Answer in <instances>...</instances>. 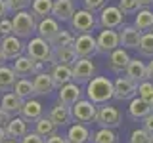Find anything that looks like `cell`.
<instances>
[{
	"label": "cell",
	"instance_id": "1",
	"mask_svg": "<svg viewBox=\"0 0 153 143\" xmlns=\"http://www.w3.org/2000/svg\"><path fill=\"white\" fill-rule=\"evenodd\" d=\"M86 99L96 105H105L113 99V80L107 76H94L86 84Z\"/></svg>",
	"mask_w": 153,
	"mask_h": 143
},
{
	"label": "cell",
	"instance_id": "2",
	"mask_svg": "<svg viewBox=\"0 0 153 143\" xmlns=\"http://www.w3.org/2000/svg\"><path fill=\"white\" fill-rule=\"evenodd\" d=\"M25 55H29L35 61H40V63L54 65V46L40 36L29 38V42L25 44Z\"/></svg>",
	"mask_w": 153,
	"mask_h": 143
},
{
	"label": "cell",
	"instance_id": "3",
	"mask_svg": "<svg viewBox=\"0 0 153 143\" xmlns=\"http://www.w3.org/2000/svg\"><path fill=\"white\" fill-rule=\"evenodd\" d=\"M36 17L33 15L29 10H21L16 12L12 17V35H16L17 38H31L36 32Z\"/></svg>",
	"mask_w": 153,
	"mask_h": 143
},
{
	"label": "cell",
	"instance_id": "4",
	"mask_svg": "<svg viewBox=\"0 0 153 143\" xmlns=\"http://www.w3.org/2000/svg\"><path fill=\"white\" fill-rule=\"evenodd\" d=\"M71 23V31L75 35H84V32H92L96 27H98V19H96V13L88 12V10H75V13L69 19Z\"/></svg>",
	"mask_w": 153,
	"mask_h": 143
},
{
	"label": "cell",
	"instance_id": "5",
	"mask_svg": "<svg viewBox=\"0 0 153 143\" xmlns=\"http://www.w3.org/2000/svg\"><path fill=\"white\" fill-rule=\"evenodd\" d=\"M96 114H98V105L92 103L90 99H79L73 107H71V116H73L75 122L79 124H88L96 122Z\"/></svg>",
	"mask_w": 153,
	"mask_h": 143
},
{
	"label": "cell",
	"instance_id": "6",
	"mask_svg": "<svg viewBox=\"0 0 153 143\" xmlns=\"http://www.w3.org/2000/svg\"><path fill=\"white\" fill-rule=\"evenodd\" d=\"M123 122V114L117 107L105 103V105H98V114H96V124H100V128H119Z\"/></svg>",
	"mask_w": 153,
	"mask_h": 143
},
{
	"label": "cell",
	"instance_id": "7",
	"mask_svg": "<svg viewBox=\"0 0 153 143\" xmlns=\"http://www.w3.org/2000/svg\"><path fill=\"white\" fill-rule=\"evenodd\" d=\"M75 84H88L96 74V65L92 63V57H79L71 67Z\"/></svg>",
	"mask_w": 153,
	"mask_h": 143
},
{
	"label": "cell",
	"instance_id": "8",
	"mask_svg": "<svg viewBox=\"0 0 153 143\" xmlns=\"http://www.w3.org/2000/svg\"><path fill=\"white\" fill-rule=\"evenodd\" d=\"M138 95V84L128 76H117L113 80V99L117 101H130Z\"/></svg>",
	"mask_w": 153,
	"mask_h": 143
},
{
	"label": "cell",
	"instance_id": "9",
	"mask_svg": "<svg viewBox=\"0 0 153 143\" xmlns=\"http://www.w3.org/2000/svg\"><path fill=\"white\" fill-rule=\"evenodd\" d=\"M42 67H44V63H40V61H35L31 59L29 55H19L13 59V73L17 74V78H27V76H35L38 73H42Z\"/></svg>",
	"mask_w": 153,
	"mask_h": 143
},
{
	"label": "cell",
	"instance_id": "10",
	"mask_svg": "<svg viewBox=\"0 0 153 143\" xmlns=\"http://www.w3.org/2000/svg\"><path fill=\"white\" fill-rule=\"evenodd\" d=\"M96 44H98V54L109 55L113 50L121 48L119 31H117V29H103V31L96 36Z\"/></svg>",
	"mask_w": 153,
	"mask_h": 143
},
{
	"label": "cell",
	"instance_id": "11",
	"mask_svg": "<svg viewBox=\"0 0 153 143\" xmlns=\"http://www.w3.org/2000/svg\"><path fill=\"white\" fill-rule=\"evenodd\" d=\"M0 52H2V55L6 57L8 61H13L16 57L25 54V44H23V40L17 38L16 35H10V36L0 38Z\"/></svg>",
	"mask_w": 153,
	"mask_h": 143
},
{
	"label": "cell",
	"instance_id": "12",
	"mask_svg": "<svg viewBox=\"0 0 153 143\" xmlns=\"http://www.w3.org/2000/svg\"><path fill=\"white\" fill-rule=\"evenodd\" d=\"M124 23V13L117 6H105L100 12L98 25L102 29H119Z\"/></svg>",
	"mask_w": 153,
	"mask_h": 143
},
{
	"label": "cell",
	"instance_id": "13",
	"mask_svg": "<svg viewBox=\"0 0 153 143\" xmlns=\"http://www.w3.org/2000/svg\"><path fill=\"white\" fill-rule=\"evenodd\" d=\"M76 57H92L98 54V44L96 38L92 36V32H84L75 38V46H73Z\"/></svg>",
	"mask_w": 153,
	"mask_h": 143
},
{
	"label": "cell",
	"instance_id": "14",
	"mask_svg": "<svg viewBox=\"0 0 153 143\" xmlns=\"http://www.w3.org/2000/svg\"><path fill=\"white\" fill-rule=\"evenodd\" d=\"M61 27H59V21L57 19H54L52 15H48L44 19H38L36 23V32L40 38H44V40H48L50 44H54V40L57 38V35H59Z\"/></svg>",
	"mask_w": 153,
	"mask_h": 143
},
{
	"label": "cell",
	"instance_id": "15",
	"mask_svg": "<svg viewBox=\"0 0 153 143\" xmlns=\"http://www.w3.org/2000/svg\"><path fill=\"white\" fill-rule=\"evenodd\" d=\"M117 31H119V38H121V46L124 50H138V44H140V38H142V31H138L134 25H124V23Z\"/></svg>",
	"mask_w": 153,
	"mask_h": 143
},
{
	"label": "cell",
	"instance_id": "16",
	"mask_svg": "<svg viewBox=\"0 0 153 143\" xmlns=\"http://www.w3.org/2000/svg\"><path fill=\"white\" fill-rule=\"evenodd\" d=\"M132 57L128 55V52L124 50V48H117V50H113L111 54H109V69L113 71L115 74H123L124 71H126L128 63H130Z\"/></svg>",
	"mask_w": 153,
	"mask_h": 143
},
{
	"label": "cell",
	"instance_id": "17",
	"mask_svg": "<svg viewBox=\"0 0 153 143\" xmlns=\"http://www.w3.org/2000/svg\"><path fill=\"white\" fill-rule=\"evenodd\" d=\"M79 99H82V90H80L79 84L69 82V84H65V86L59 88V95H57V101L59 103L67 105V107H73Z\"/></svg>",
	"mask_w": 153,
	"mask_h": 143
},
{
	"label": "cell",
	"instance_id": "18",
	"mask_svg": "<svg viewBox=\"0 0 153 143\" xmlns=\"http://www.w3.org/2000/svg\"><path fill=\"white\" fill-rule=\"evenodd\" d=\"M42 113H44L42 103L38 101V99L31 97V99H25V101H23V107H21L19 116H21L23 120H27V122H36L38 118L42 116Z\"/></svg>",
	"mask_w": 153,
	"mask_h": 143
},
{
	"label": "cell",
	"instance_id": "19",
	"mask_svg": "<svg viewBox=\"0 0 153 143\" xmlns=\"http://www.w3.org/2000/svg\"><path fill=\"white\" fill-rule=\"evenodd\" d=\"M92 139V132L88 130V126H84V124H71L69 130L65 133V141L67 143H90Z\"/></svg>",
	"mask_w": 153,
	"mask_h": 143
},
{
	"label": "cell",
	"instance_id": "20",
	"mask_svg": "<svg viewBox=\"0 0 153 143\" xmlns=\"http://www.w3.org/2000/svg\"><path fill=\"white\" fill-rule=\"evenodd\" d=\"M48 116H50L52 120L57 124V128H59V126H69V124L73 122V116H71V107H67V105L59 103V101L52 105Z\"/></svg>",
	"mask_w": 153,
	"mask_h": 143
},
{
	"label": "cell",
	"instance_id": "21",
	"mask_svg": "<svg viewBox=\"0 0 153 143\" xmlns=\"http://www.w3.org/2000/svg\"><path fill=\"white\" fill-rule=\"evenodd\" d=\"M50 76L54 80V86L57 90L61 86L73 82V73H71V67L69 65H61V63H54L52 65V71H50Z\"/></svg>",
	"mask_w": 153,
	"mask_h": 143
},
{
	"label": "cell",
	"instance_id": "22",
	"mask_svg": "<svg viewBox=\"0 0 153 143\" xmlns=\"http://www.w3.org/2000/svg\"><path fill=\"white\" fill-rule=\"evenodd\" d=\"M75 13V2L73 0H54L52 6V17L57 21H69Z\"/></svg>",
	"mask_w": 153,
	"mask_h": 143
},
{
	"label": "cell",
	"instance_id": "23",
	"mask_svg": "<svg viewBox=\"0 0 153 143\" xmlns=\"http://www.w3.org/2000/svg\"><path fill=\"white\" fill-rule=\"evenodd\" d=\"M149 113H151V107H149L147 101H143L138 95L130 99V103H128V116H130L132 120H143Z\"/></svg>",
	"mask_w": 153,
	"mask_h": 143
},
{
	"label": "cell",
	"instance_id": "24",
	"mask_svg": "<svg viewBox=\"0 0 153 143\" xmlns=\"http://www.w3.org/2000/svg\"><path fill=\"white\" fill-rule=\"evenodd\" d=\"M33 88H35V95H48L50 92H54V80H52L50 73H38L35 74V78H33Z\"/></svg>",
	"mask_w": 153,
	"mask_h": 143
},
{
	"label": "cell",
	"instance_id": "25",
	"mask_svg": "<svg viewBox=\"0 0 153 143\" xmlns=\"http://www.w3.org/2000/svg\"><path fill=\"white\" fill-rule=\"evenodd\" d=\"M29 132V128H27V120H23L21 116H12V120H10L6 124V136H8V139H21L23 136Z\"/></svg>",
	"mask_w": 153,
	"mask_h": 143
},
{
	"label": "cell",
	"instance_id": "26",
	"mask_svg": "<svg viewBox=\"0 0 153 143\" xmlns=\"http://www.w3.org/2000/svg\"><path fill=\"white\" fill-rule=\"evenodd\" d=\"M124 76H128V78L134 80L136 84L147 80V76H146V63L140 61L138 57H132L130 63H128V67H126V71H124Z\"/></svg>",
	"mask_w": 153,
	"mask_h": 143
},
{
	"label": "cell",
	"instance_id": "27",
	"mask_svg": "<svg viewBox=\"0 0 153 143\" xmlns=\"http://www.w3.org/2000/svg\"><path fill=\"white\" fill-rule=\"evenodd\" d=\"M0 107L4 109L6 113H10L12 116H17L21 113V107H23V99L17 97L13 92H6L2 95V101H0Z\"/></svg>",
	"mask_w": 153,
	"mask_h": 143
},
{
	"label": "cell",
	"instance_id": "28",
	"mask_svg": "<svg viewBox=\"0 0 153 143\" xmlns=\"http://www.w3.org/2000/svg\"><path fill=\"white\" fill-rule=\"evenodd\" d=\"M134 27L138 31L146 32V31H151L153 29V12L151 8H140L136 12V17H134Z\"/></svg>",
	"mask_w": 153,
	"mask_h": 143
},
{
	"label": "cell",
	"instance_id": "29",
	"mask_svg": "<svg viewBox=\"0 0 153 143\" xmlns=\"http://www.w3.org/2000/svg\"><path fill=\"white\" fill-rule=\"evenodd\" d=\"M35 132L40 137H50V136H54V133H57V124L52 120L50 116H44V114H42L35 122Z\"/></svg>",
	"mask_w": 153,
	"mask_h": 143
},
{
	"label": "cell",
	"instance_id": "30",
	"mask_svg": "<svg viewBox=\"0 0 153 143\" xmlns=\"http://www.w3.org/2000/svg\"><path fill=\"white\" fill-rule=\"evenodd\" d=\"M12 92L16 94L17 97H21L23 101H25V99L35 97L33 80H29V78H17V80H16V84H13V90H12Z\"/></svg>",
	"mask_w": 153,
	"mask_h": 143
},
{
	"label": "cell",
	"instance_id": "31",
	"mask_svg": "<svg viewBox=\"0 0 153 143\" xmlns=\"http://www.w3.org/2000/svg\"><path fill=\"white\" fill-rule=\"evenodd\" d=\"M52 6L54 0H31V13L38 19H44L48 15H52Z\"/></svg>",
	"mask_w": 153,
	"mask_h": 143
},
{
	"label": "cell",
	"instance_id": "32",
	"mask_svg": "<svg viewBox=\"0 0 153 143\" xmlns=\"http://www.w3.org/2000/svg\"><path fill=\"white\" fill-rule=\"evenodd\" d=\"M16 80H17V74L13 73L12 67L8 65L0 67V92H12Z\"/></svg>",
	"mask_w": 153,
	"mask_h": 143
},
{
	"label": "cell",
	"instance_id": "33",
	"mask_svg": "<svg viewBox=\"0 0 153 143\" xmlns=\"http://www.w3.org/2000/svg\"><path fill=\"white\" fill-rule=\"evenodd\" d=\"M76 59H79V57H76L73 48H54V63L73 67V63Z\"/></svg>",
	"mask_w": 153,
	"mask_h": 143
},
{
	"label": "cell",
	"instance_id": "34",
	"mask_svg": "<svg viewBox=\"0 0 153 143\" xmlns=\"http://www.w3.org/2000/svg\"><path fill=\"white\" fill-rule=\"evenodd\" d=\"M90 143H119V136L111 128H100L98 132L92 133Z\"/></svg>",
	"mask_w": 153,
	"mask_h": 143
},
{
	"label": "cell",
	"instance_id": "35",
	"mask_svg": "<svg viewBox=\"0 0 153 143\" xmlns=\"http://www.w3.org/2000/svg\"><path fill=\"white\" fill-rule=\"evenodd\" d=\"M138 52L143 57H153V31L142 32L140 44H138Z\"/></svg>",
	"mask_w": 153,
	"mask_h": 143
},
{
	"label": "cell",
	"instance_id": "36",
	"mask_svg": "<svg viewBox=\"0 0 153 143\" xmlns=\"http://www.w3.org/2000/svg\"><path fill=\"white\" fill-rule=\"evenodd\" d=\"M75 38H76V35L73 31H63V29H61L52 46L54 48H73L75 46Z\"/></svg>",
	"mask_w": 153,
	"mask_h": 143
},
{
	"label": "cell",
	"instance_id": "37",
	"mask_svg": "<svg viewBox=\"0 0 153 143\" xmlns=\"http://www.w3.org/2000/svg\"><path fill=\"white\" fill-rule=\"evenodd\" d=\"M138 97H142L147 103L153 99V82L151 80H143V82L138 84Z\"/></svg>",
	"mask_w": 153,
	"mask_h": 143
},
{
	"label": "cell",
	"instance_id": "38",
	"mask_svg": "<svg viewBox=\"0 0 153 143\" xmlns=\"http://www.w3.org/2000/svg\"><path fill=\"white\" fill-rule=\"evenodd\" d=\"M151 141H153V137L143 128H138V130H134L130 133V143H151Z\"/></svg>",
	"mask_w": 153,
	"mask_h": 143
},
{
	"label": "cell",
	"instance_id": "39",
	"mask_svg": "<svg viewBox=\"0 0 153 143\" xmlns=\"http://www.w3.org/2000/svg\"><path fill=\"white\" fill-rule=\"evenodd\" d=\"M119 10H121L123 13H136L138 10H140V4H138V0H119Z\"/></svg>",
	"mask_w": 153,
	"mask_h": 143
},
{
	"label": "cell",
	"instance_id": "40",
	"mask_svg": "<svg viewBox=\"0 0 153 143\" xmlns=\"http://www.w3.org/2000/svg\"><path fill=\"white\" fill-rule=\"evenodd\" d=\"M6 6H8V12L16 13V12H21V10H27L31 6V0H6Z\"/></svg>",
	"mask_w": 153,
	"mask_h": 143
},
{
	"label": "cell",
	"instance_id": "41",
	"mask_svg": "<svg viewBox=\"0 0 153 143\" xmlns=\"http://www.w3.org/2000/svg\"><path fill=\"white\" fill-rule=\"evenodd\" d=\"M105 2H107V0H82L84 10H88V12H92V13L102 12L105 8Z\"/></svg>",
	"mask_w": 153,
	"mask_h": 143
},
{
	"label": "cell",
	"instance_id": "42",
	"mask_svg": "<svg viewBox=\"0 0 153 143\" xmlns=\"http://www.w3.org/2000/svg\"><path fill=\"white\" fill-rule=\"evenodd\" d=\"M44 141L46 139H44V137H40L36 132H27L25 136L19 139V143H44Z\"/></svg>",
	"mask_w": 153,
	"mask_h": 143
},
{
	"label": "cell",
	"instance_id": "43",
	"mask_svg": "<svg viewBox=\"0 0 153 143\" xmlns=\"http://www.w3.org/2000/svg\"><path fill=\"white\" fill-rule=\"evenodd\" d=\"M10 35H12V19L2 17L0 19V38L10 36Z\"/></svg>",
	"mask_w": 153,
	"mask_h": 143
},
{
	"label": "cell",
	"instance_id": "44",
	"mask_svg": "<svg viewBox=\"0 0 153 143\" xmlns=\"http://www.w3.org/2000/svg\"><path fill=\"white\" fill-rule=\"evenodd\" d=\"M143 130L153 137V113H149L146 118H143Z\"/></svg>",
	"mask_w": 153,
	"mask_h": 143
},
{
	"label": "cell",
	"instance_id": "45",
	"mask_svg": "<svg viewBox=\"0 0 153 143\" xmlns=\"http://www.w3.org/2000/svg\"><path fill=\"white\" fill-rule=\"evenodd\" d=\"M10 120H12V114L6 113L2 107H0V126H2V128H6V124H8Z\"/></svg>",
	"mask_w": 153,
	"mask_h": 143
},
{
	"label": "cell",
	"instance_id": "46",
	"mask_svg": "<svg viewBox=\"0 0 153 143\" xmlns=\"http://www.w3.org/2000/svg\"><path fill=\"white\" fill-rule=\"evenodd\" d=\"M44 143H67V141H65V136H61V133H54V136L46 137Z\"/></svg>",
	"mask_w": 153,
	"mask_h": 143
},
{
	"label": "cell",
	"instance_id": "47",
	"mask_svg": "<svg viewBox=\"0 0 153 143\" xmlns=\"http://www.w3.org/2000/svg\"><path fill=\"white\" fill-rule=\"evenodd\" d=\"M146 76H147V80H151L153 82V57H151V61L146 65Z\"/></svg>",
	"mask_w": 153,
	"mask_h": 143
},
{
	"label": "cell",
	"instance_id": "48",
	"mask_svg": "<svg viewBox=\"0 0 153 143\" xmlns=\"http://www.w3.org/2000/svg\"><path fill=\"white\" fill-rule=\"evenodd\" d=\"M8 6H6V0H0V19L2 17H6L8 15Z\"/></svg>",
	"mask_w": 153,
	"mask_h": 143
},
{
	"label": "cell",
	"instance_id": "49",
	"mask_svg": "<svg viewBox=\"0 0 153 143\" xmlns=\"http://www.w3.org/2000/svg\"><path fill=\"white\" fill-rule=\"evenodd\" d=\"M140 8H151L153 6V0H138Z\"/></svg>",
	"mask_w": 153,
	"mask_h": 143
},
{
	"label": "cell",
	"instance_id": "50",
	"mask_svg": "<svg viewBox=\"0 0 153 143\" xmlns=\"http://www.w3.org/2000/svg\"><path fill=\"white\" fill-rule=\"evenodd\" d=\"M6 139H8V136H6V128L0 126V143H4Z\"/></svg>",
	"mask_w": 153,
	"mask_h": 143
},
{
	"label": "cell",
	"instance_id": "51",
	"mask_svg": "<svg viewBox=\"0 0 153 143\" xmlns=\"http://www.w3.org/2000/svg\"><path fill=\"white\" fill-rule=\"evenodd\" d=\"M6 61H8V59L2 55V52H0V67H2V65H6Z\"/></svg>",
	"mask_w": 153,
	"mask_h": 143
},
{
	"label": "cell",
	"instance_id": "52",
	"mask_svg": "<svg viewBox=\"0 0 153 143\" xmlns=\"http://www.w3.org/2000/svg\"><path fill=\"white\" fill-rule=\"evenodd\" d=\"M4 143H19V141H17V139H6Z\"/></svg>",
	"mask_w": 153,
	"mask_h": 143
},
{
	"label": "cell",
	"instance_id": "53",
	"mask_svg": "<svg viewBox=\"0 0 153 143\" xmlns=\"http://www.w3.org/2000/svg\"><path fill=\"white\" fill-rule=\"evenodd\" d=\"M149 107H151V113H153V99H151V101H149Z\"/></svg>",
	"mask_w": 153,
	"mask_h": 143
},
{
	"label": "cell",
	"instance_id": "54",
	"mask_svg": "<svg viewBox=\"0 0 153 143\" xmlns=\"http://www.w3.org/2000/svg\"><path fill=\"white\" fill-rule=\"evenodd\" d=\"M73 2H75V0H73Z\"/></svg>",
	"mask_w": 153,
	"mask_h": 143
},
{
	"label": "cell",
	"instance_id": "55",
	"mask_svg": "<svg viewBox=\"0 0 153 143\" xmlns=\"http://www.w3.org/2000/svg\"><path fill=\"white\" fill-rule=\"evenodd\" d=\"M151 143H153V141H151Z\"/></svg>",
	"mask_w": 153,
	"mask_h": 143
}]
</instances>
